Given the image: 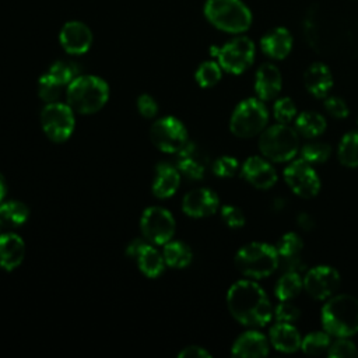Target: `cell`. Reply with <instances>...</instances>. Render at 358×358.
Wrapping results in <instances>:
<instances>
[{"label": "cell", "instance_id": "6da1fadb", "mask_svg": "<svg viewBox=\"0 0 358 358\" xmlns=\"http://www.w3.org/2000/svg\"><path fill=\"white\" fill-rule=\"evenodd\" d=\"M308 45L330 59L358 56V0H320L309 6L302 21Z\"/></svg>", "mask_w": 358, "mask_h": 358}, {"label": "cell", "instance_id": "7a4b0ae2", "mask_svg": "<svg viewBox=\"0 0 358 358\" xmlns=\"http://www.w3.org/2000/svg\"><path fill=\"white\" fill-rule=\"evenodd\" d=\"M227 306L234 319L249 327L266 326L273 317V306L268 296L252 280H241L229 287Z\"/></svg>", "mask_w": 358, "mask_h": 358}, {"label": "cell", "instance_id": "3957f363", "mask_svg": "<svg viewBox=\"0 0 358 358\" xmlns=\"http://www.w3.org/2000/svg\"><path fill=\"white\" fill-rule=\"evenodd\" d=\"M323 329L334 337H351L358 333V299L340 294L330 296L322 308Z\"/></svg>", "mask_w": 358, "mask_h": 358}, {"label": "cell", "instance_id": "277c9868", "mask_svg": "<svg viewBox=\"0 0 358 358\" xmlns=\"http://www.w3.org/2000/svg\"><path fill=\"white\" fill-rule=\"evenodd\" d=\"M66 99L74 112L91 115L101 110L109 99V85L98 76L76 77L66 88Z\"/></svg>", "mask_w": 358, "mask_h": 358}, {"label": "cell", "instance_id": "5b68a950", "mask_svg": "<svg viewBox=\"0 0 358 358\" xmlns=\"http://www.w3.org/2000/svg\"><path fill=\"white\" fill-rule=\"evenodd\" d=\"M204 17L220 31L242 34L252 25V13L242 0H206Z\"/></svg>", "mask_w": 358, "mask_h": 358}, {"label": "cell", "instance_id": "8992f818", "mask_svg": "<svg viewBox=\"0 0 358 358\" xmlns=\"http://www.w3.org/2000/svg\"><path fill=\"white\" fill-rule=\"evenodd\" d=\"M278 264L280 257L275 246L266 242L246 243L235 255L236 268L253 280L270 275L278 268Z\"/></svg>", "mask_w": 358, "mask_h": 358}, {"label": "cell", "instance_id": "52a82bcc", "mask_svg": "<svg viewBox=\"0 0 358 358\" xmlns=\"http://www.w3.org/2000/svg\"><path fill=\"white\" fill-rule=\"evenodd\" d=\"M259 148L268 161H292L299 152V134L285 123L271 124L260 133Z\"/></svg>", "mask_w": 358, "mask_h": 358}, {"label": "cell", "instance_id": "ba28073f", "mask_svg": "<svg viewBox=\"0 0 358 358\" xmlns=\"http://www.w3.org/2000/svg\"><path fill=\"white\" fill-rule=\"evenodd\" d=\"M268 122L266 105L259 98H248L241 101L229 119V130L234 136L249 138L260 134Z\"/></svg>", "mask_w": 358, "mask_h": 358}, {"label": "cell", "instance_id": "9c48e42d", "mask_svg": "<svg viewBox=\"0 0 358 358\" xmlns=\"http://www.w3.org/2000/svg\"><path fill=\"white\" fill-rule=\"evenodd\" d=\"M211 55L217 57L224 71L241 74L255 60V43L248 36H236L221 48H211Z\"/></svg>", "mask_w": 358, "mask_h": 358}, {"label": "cell", "instance_id": "30bf717a", "mask_svg": "<svg viewBox=\"0 0 358 358\" xmlns=\"http://www.w3.org/2000/svg\"><path fill=\"white\" fill-rule=\"evenodd\" d=\"M41 126L48 138L55 143L66 141L74 131V112L69 103L50 102L41 112Z\"/></svg>", "mask_w": 358, "mask_h": 358}, {"label": "cell", "instance_id": "8fae6325", "mask_svg": "<svg viewBox=\"0 0 358 358\" xmlns=\"http://www.w3.org/2000/svg\"><path fill=\"white\" fill-rule=\"evenodd\" d=\"M151 143L162 152L176 154L189 140L187 129L173 116H164L150 127Z\"/></svg>", "mask_w": 358, "mask_h": 358}, {"label": "cell", "instance_id": "7c38bea8", "mask_svg": "<svg viewBox=\"0 0 358 358\" xmlns=\"http://www.w3.org/2000/svg\"><path fill=\"white\" fill-rule=\"evenodd\" d=\"M140 229L144 239L152 245H165L175 234V220L166 208L152 206L143 211Z\"/></svg>", "mask_w": 358, "mask_h": 358}, {"label": "cell", "instance_id": "4fadbf2b", "mask_svg": "<svg viewBox=\"0 0 358 358\" xmlns=\"http://www.w3.org/2000/svg\"><path fill=\"white\" fill-rule=\"evenodd\" d=\"M284 180L289 189L302 199H312L320 190V179L309 162L292 161L284 169Z\"/></svg>", "mask_w": 358, "mask_h": 358}, {"label": "cell", "instance_id": "5bb4252c", "mask_svg": "<svg viewBox=\"0 0 358 358\" xmlns=\"http://www.w3.org/2000/svg\"><path fill=\"white\" fill-rule=\"evenodd\" d=\"M340 281V273L334 267L320 264L309 268L305 273L303 288L312 298L326 301L338 289Z\"/></svg>", "mask_w": 358, "mask_h": 358}, {"label": "cell", "instance_id": "9a60e30c", "mask_svg": "<svg viewBox=\"0 0 358 358\" xmlns=\"http://www.w3.org/2000/svg\"><path fill=\"white\" fill-rule=\"evenodd\" d=\"M126 255L136 262L138 270L148 278H157L164 273V256L147 239H133L126 248Z\"/></svg>", "mask_w": 358, "mask_h": 358}, {"label": "cell", "instance_id": "2e32d148", "mask_svg": "<svg viewBox=\"0 0 358 358\" xmlns=\"http://www.w3.org/2000/svg\"><path fill=\"white\" fill-rule=\"evenodd\" d=\"M175 166L182 176L190 180H200L204 178L208 168V155L207 152L196 143L187 141L176 152Z\"/></svg>", "mask_w": 358, "mask_h": 358}, {"label": "cell", "instance_id": "e0dca14e", "mask_svg": "<svg viewBox=\"0 0 358 358\" xmlns=\"http://www.w3.org/2000/svg\"><path fill=\"white\" fill-rule=\"evenodd\" d=\"M59 42L69 55H84L92 45V32L81 21H67L59 32Z\"/></svg>", "mask_w": 358, "mask_h": 358}, {"label": "cell", "instance_id": "ac0fdd59", "mask_svg": "<svg viewBox=\"0 0 358 358\" xmlns=\"http://www.w3.org/2000/svg\"><path fill=\"white\" fill-rule=\"evenodd\" d=\"M242 178L256 189H270L277 183V171L267 158L249 157L241 166Z\"/></svg>", "mask_w": 358, "mask_h": 358}, {"label": "cell", "instance_id": "d6986e66", "mask_svg": "<svg viewBox=\"0 0 358 358\" xmlns=\"http://www.w3.org/2000/svg\"><path fill=\"white\" fill-rule=\"evenodd\" d=\"M220 207V199L208 187H199L187 192L182 200V210L193 218H204L213 215Z\"/></svg>", "mask_w": 358, "mask_h": 358}, {"label": "cell", "instance_id": "ffe728a7", "mask_svg": "<svg viewBox=\"0 0 358 358\" xmlns=\"http://www.w3.org/2000/svg\"><path fill=\"white\" fill-rule=\"evenodd\" d=\"M278 257H280V267L284 271H301L305 270V263L301 260V252L303 249L302 238L295 232L284 234L277 245H275Z\"/></svg>", "mask_w": 358, "mask_h": 358}, {"label": "cell", "instance_id": "44dd1931", "mask_svg": "<svg viewBox=\"0 0 358 358\" xmlns=\"http://www.w3.org/2000/svg\"><path fill=\"white\" fill-rule=\"evenodd\" d=\"M282 87V77L277 66L273 63H263L255 77V92L259 99L271 101L274 99Z\"/></svg>", "mask_w": 358, "mask_h": 358}, {"label": "cell", "instance_id": "7402d4cb", "mask_svg": "<svg viewBox=\"0 0 358 358\" xmlns=\"http://www.w3.org/2000/svg\"><path fill=\"white\" fill-rule=\"evenodd\" d=\"M268 338L263 333L257 330H248L234 341L231 354L234 357L243 358L266 357L268 354Z\"/></svg>", "mask_w": 358, "mask_h": 358}, {"label": "cell", "instance_id": "603a6c76", "mask_svg": "<svg viewBox=\"0 0 358 358\" xmlns=\"http://www.w3.org/2000/svg\"><path fill=\"white\" fill-rule=\"evenodd\" d=\"M180 172L175 165L159 162L155 168L151 192L157 199H168L173 196L180 185Z\"/></svg>", "mask_w": 358, "mask_h": 358}, {"label": "cell", "instance_id": "cb8c5ba5", "mask_svg": "<svg viewBox=\"0 0 358 358\" xmlns=\"http://www.w3.org/2000/svg\"><path fill=\"white\" fill-rule=\"evenodd\" d=\"M260 48L271 59H285L292 49V35L287 28L275 27L262 36Z\"/></svg>", "mask_w": 358, "mask_h": 358}, {"label": "cell", "instance_id": "d4e9b609", "mask_svg": "<svg viewBox=\"0 0 358 358\" xmlns=\"http://www.w3.org/2000/svg\"><path fill=\"white\" fill-rule=\"evenodd\" d=\"M303 85L315 98H326L333 87V74L324 63H312L303 73Z\"/></svg>", "mask_w": 358, "mask_h": 358}, {"label": "cell", "instance_id": "484cf974", "mask_svg": "<svg viewBox=\"0 0 358 358\" xmlns=\"http://www.w3.org/2000/svg\"><path fill=\"white\" fill-rule=\"evenodd\" d=\"M270 344L281 352L291 354L301 350V334L298 329L288 322H277L268 331Z\"/></svg>", "mask_w": 358, "mask_h": 358}, {"label": "cell", "instance_id": "4316f807", "mask_svg": "<svg viewBox=\"0 0 358 358\" xmlns=\"http://www.w3.org/2000/svg\"><path fill=\"white\" fill-rule=\"evenodd\" d=\"M25 256V243L17 234H0V268L13 271L17 268Z\"/></svg>", "mask_w": 358, "mask_h": 358}, {"label": "cell", "instance_id": "83f0119b", "mask_svg": "<svg viewBox=\"0 0 358 358\" xmlns=\"http://www.w3.org/2000/svg\"><path fill=\"white\" fill-rule=\"evenodd\" d=\"M162 256L166 266L173 268H185L192 263L193 252L187 243L171 239L164 245Z\"/></svg>", "mask_w": 358, "mask_h": 358}, {"label": "cell", "instance_id": "f1b7e54d", "mask_svg": "<svg viewBox=\"0 0 358 358\" xmlns=\"http://www.w3.org/2000/svg\"><path fill=\"white\" fill-rule=\"evenodd\" d=\"M295 130L299 136L306 138L319 137L326 130V119L317 112L305 110L296 116Z\"/></svg>", "mask_w": 358, "mask_h": 358}, {"label": "cell", "instance_id": "f546056e", "mask_svg": "<svg viewBox=\"0 0 358 358\" xmlns=\"http://www.w3.org/2000/svg\"><path fill=\"white\" fill-rule=\"evenodd\" d=\"M29 217V208L18 200H7L0 203V222L7 227H20Z\"/></svg>", "mask_w": 358, "mask_h": 358}, {"label": "cell", "instance_id": "4dcf8cb0", "mask_svg": "<svg viewBox=\"0 0 358 358\" xmlns=\"http://www.w3.org/2000/svg\"><path fill=\"white\" fill-rule=\"evenodd\" d=\"M303 288V278L298 271H284L275 284V296L280 301H292Z\"/></svg>", "mask_w": 358, "mask_h": 358}, {"label": "cell", "instance_id": "1f68e13d", "mask_svg": "<svg viewBox=\"0 0 358 358\" xmlns=\"http://www.w3.org/2000/svg\"><path fill=\"white\" fill-rule=\"evenodd\" d=\"M338 161L347 168L358 166V130L348 131L343 136L337 150Z\"/></svg>", "mask_w": 358, "mask_h": 358}, {"label": "cell", "instance_id": "d6a6232c", "mask_svg": "<svg viewBox=\"0 0 358 358\" xmlns=\"http://www.w3.org/2000/svg\"><path fill=\"white\" fill-rule=\"evenodd\" d=\"M55 81L66 87L80 76V67L71 60H56L46 71Z\"/></svg>", "mask_w": 358, "mask_h": 358}, {"label": "cell", "instance_id": "836d02e7", "mask_svg": "<svg viewBox=\"0 0 358 358\" xmlns=\"http://www.w3.org/2000/svg\"><path fill=\"white\" fill-rule=\"evenodd\" d=\"M330 334L323 329L317 331L308 333L301 343V350L308 355H320L323 352H327L330 347Z\"/></svg>", "mask_w": 358, "mask_h": 358}, {"label": "cell", "instance_id": "e575fe53", "mask_svg": "<svg viewBox=\"0 0 358 358\" xmlns=\"http://www.w3.org/2000/svg\"><path fill=\"white\" fill-rule=\"evenodd\" d=\"M221 76H222V69L220 63L213 60L203 62L194 73V78L201 88L214 87L221 80Z\"/></svg>", "mask_w": 358, "mask_h": 358}, {"label": "cell", "instance_id": "d590c367", "mask_svg": "<svg viewBox=\"0 0 358 358\" xmlns=\"http://www.w3.org/2000/svg\"><path fill=\"white\" fill-rule=\"evenodd\" d=\"M299 154L301 158L309 164H322L331 155V147L324 141H310L299 150Z\"/></svg>", "mask_w": 358, "mask_h": 358}, {"label": "cell", "instance_id": "8d00e7d4", "mask_svg": "<svg viewBox=\"0 0 358 358\" xmlns=\"http://www.w3.org/2000/svg\"><path fill=\"white\" fill-rule=\"evenodd\" d=\"M62 88H63V85H60L57 81H55L48 73L42 74L38 80V95L45 103L59 101V98L62 95Z\"/></svg>", "mask_w": 358, "mask_h": 358}, {"label": "cell", "instance_id": "74e56055", "mask_svg": "<svg viewBox=\"0 0 358 358\" xmlns=\"http://www.w3.org/2000/svg\"><path fill=\"white\" fill-rule=\"evenodd\" d=\"M273 112H274V117L278 123L288 124L296 116V106L291 98L282 96V98L275 99Z\"/></svg>", "mask_w": 358, "mask_h": 358}, {"label": "cell", "instance_id": "f35d334b", "mask_svg": "<svg viewBox=\"0 0 358 358\" xmlns=\"http://www.w3.org/2000/svg\"><path fill=\"white\" fill-rule=\"evenodd\" d=\"M211 169L218 178H232L239 169V162L231 155H222L213 162Z\"/></svg>", "mask_w": 358, "mask_h": 358}, {"label": "cell", "instance_id": "ab89813d", "mask_svg": "<svg viewBox=\"0 0 358 358\" xmlns=\"http://www.w3.org/2000/svg\"><path fill=\"white\" fill-rule=\"evenodd\" d=\"M326 354L329 357H334V358L357 357L358 350H357L355 344L351 340H348V337H337V340L330 344Z\"/></svg>", "mask_w": 358, "mask_h": 358}, {"label": "cell", "instance_id": "60d3db41", "mask_svg": "<svg viewBox=\"0 0 358 358\" xmlns=\"http://www.w3.org/2000/svg\"><path fill=\"white\" fill-rule=\"evenodd\" d=\"M221 218L229 228H242L246 222L243 211L236 206H222L221 207Z\"/></svg>", "mask_w": 358, "mask_h": 358}, {"label": "cell", "instance_id": "b9f144b4", "mask_svg": "<svg viewBox=\"0 0 358 358\" xmlns=\"http://www.w3.org/2000/svg\"><path fill=\"white\" fill-rule=\"evenodd\" d=\"M301 315V310L298 306H295L291 301H280V303L274 308L273 316L277 319V322H295Z\"/></svg>", "mask_w": 358, "mask_h": 358}, {"label": "cell", "instance_id": "7bdbcfd3", "mask_svg": "<svg viewBox=\"0 0 358 358\" xmlns=\"http://www.w3.org/2000/svg\"><path fill=\"white\" fill-rule=\"evenodd\" d=\"M323 106L327 110L329 115H331L336 119H344L348 116L350 109L345 103V101L340 96H326L323 98Z\"/></svg>", "mask_w": 358, "mask_h": 358}, {"label": "cell", "instance_id": "ee69618b", "mask_svg": "<svg viewBox=\"0 0 358 358\" xmlns=\"http://www.w3.org/2000/svg\"><path fill=\"white\" fill-rule=\"evenodd\" d=\"M137 110L138 113L145 117V119H151L158 113V103L157 101L148 95V94H141L137 98Z\"/></svg>", "mask_w": 358, "mask_h": 358}, {"label": "cell", "instance_id": "f6af8a7d", "mask_svg": "<svg viewBox=\"0 0 358 358\" xmlns=\"http://www.w3.org/2000/svg\"><path fill=\"white\" fill-rule=\"evenodd\" d=\"M179 358H210L211 354L200 345H187L179 354Z\"/></svg>", "mask_w": 358, "mask_h": 358}, {"label": "cell", "instance_id": "bcb514c9", "mask_svg": "<svg viewBox=\"0 0 358 358\" xmlns=\"http://www.w3.org/2000/svg\"><path fill=\"white\" fill-rule=\"evenodd\" d=\"M296 222L303 231H312L315 228V218L308 213H299L296 217Z\"/></svg>", "mask_w": 358, "mask_h": 358}, {"label": "cell", "instance_id": "7dc6e473", "mask_svg": "<svg viewBox=\"0 0 358 358\" xmlns=\"http://www.w3.org/2000/svg\"><path fill=\"white\" fill-rule=\"evenodd\" d=\"M6 192H7V183H6L4 176L0 173V203L4 200Z\"/></svg>", "mask_w": 358, "mask_h": 358}, {"label": "cell", "instance_id": "c3c4849f", "mask_svg": "<svg viewBox=\"0 0 358 358\" xmlns=\"http://www.w3.org/2000/svg\"><path fill=\"white\" fill-rule=\"evenodd\" d=\"M284 206H285V200L281 199V197H277V199L273 201V208H274L275 211H281V210L284 208Z\"/></svg>", "mask_w": 358, "mask_h": 358}, {"label": "cell", "instance_id": "681fc988", "mask_svg": "<svg viewBox=\"0 0 358 358\" xmlns=\"http://www.w3.org/2000/svg\"><path fill=\"white\" fill-rule=\"evenodd\" d=\"M0 227H1V222H0Z\"/></svg>", "mask_w": 358, "mask_h": 358}]
</instances>
